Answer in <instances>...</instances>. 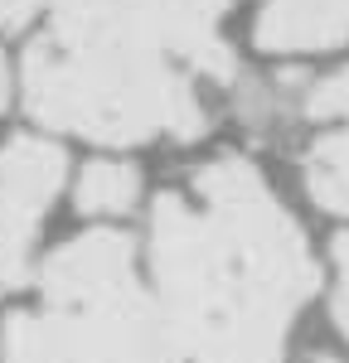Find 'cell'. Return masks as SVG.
<instances>
[{"label":"cell","mask_w":349,"mask_h":363,"mask_svg":"<svg viewBox=\"0 0 349 363\" xmlns=\"http://www.w3.org/2000/svg\"><path fill=\"white\" fill-rule=\"evenodd\" d=\"M306 189L320 208L349 218V116L340 121V131H325L306 150Z\"/></svg>","instance_id":"ba28073f"},{"label":"cell","mask_w":349,"mask_h":363,"mask_svg":"<svg viewBox=\"0 0 349 363\" xmlns=\"http://www.w3.org/2000/svg\"><path fill=\"white\" fill-rule=\"evenodd\" d=\"M136 194H141V174L126 160H92L78 174V189H73V203L87 218H116V213H131L136 208Z\"/></svg>","instance_id":"52a82bcc"},{"label":"cell","mask_w":349,"mask_h":363,"mask_svg":"<svg viewBox=\"0 0 349 363\" xmlns=\"http://www.w3.org/2000/svg\"><path fill=\"white\" fill-rule=\"evenodd\" d=\"M44 310H15L0 363H184L160 306L136 281V247L116 228L68 238L39 267Z\"/></svg>","instance_id":"3957f363"},{"label":"cell","mask_w":349,"mask_h":363,"mask_svg":"<svg viewBox=\"0 0 349 363\" xmlns=\"http://www.w3.org/2000/svg\"><path fill=\"white\" fill-rule=\"evenodd\" d=\"M44 5H54V0H0V25L5 29H20L34 15V10H44Z\"/></svg>","instance_id":"30bf717a"},{"label":"cell","mask_w":349,"mask_h":363,"mask_svg":"<svg viewBox=\"0 0 349 363\" xmlns=\"http://www.w3.org/2000/svg\"><path fill=\"white\" fill-rule=\"evenodd\" d=\"M5 97H10V73H5V54H0V112H5Z\"/></svg>","instance_id":"8fae6325"},{"label":"cell","mask_w":349,"mask_h":363,"mask_svg":"<svg viewBox=\"0 0 349 363\" xmlns=\"http://www.w3.org/2000/svg\"><path fill=\"white\" fill-rule=\"evenodd\" d=\"M150 277L179 359L282 363L320 267L257 165L223 155L150 203Z\"/></svg>","instance_id":"6da1fadb"},{"label":"cell","mask_w":349,"mask_h":363,"mask_svg":"<svg viewBox=\"0 0 349 363\" xmlns=\"http://www.w3.org/2000/svg\"><path fill=\"white\" fill-rule=\"evenodd\" d=\"M262 54H320L349 39V0H262L257 10Z\"/></svg>","instance_id":"8992f818"},{"label":"cell","mask_w":349,"mask_h":363,"mask_svg":"<svg viewBox=\"0 0 349 363\" xmlns=\"http://www.w3.org/2000/svg\"><path fill=\"white\" fill-rule=\"evenodd\" d=\"M68 160L49 140L20 136L0 150V286H20L29 277V247L39 218L63 189Z\"/></svg>","instance_id":"5b68a950"},{"label":"cell","mask_w":349,"mask_h":363,"mask_svg":"<svg viewBox=\"0 0 349 363\" xmlns=\"http://www.w3.org/2000/svg\"><path fill=\"white\" fill-rule=\"evenodd\" d=\"M335 267H340V286H335L330 315H335V325L349 335V233H340V238H335Z\"/></svg>","instance_id":"9c48e42d"},{"label":"cell","mask_w":349,"mask_h":363,"mask_svg":"<svg viewBox=\"0 0 349 363\" xmlns=\"http://www.w3.org/2000/svg\"><path fill=\"white\" fill-rule=\"evenodd\" d=\"M0 291H5V286H0Z\"/></svg>","instance_id":"7c38bea8"},{"label":"cell","mask_w":349,"mask_h":363,"mask_svg":"<svg viewBox=\"0 0 349 363\" xmlns=\"http://www.w3.org/2000/svg\"><path fill=\"white\" fill-rule=\"evenodd\" d=\"M54 5L58 25L131 34L204 78H218V83L238 78V58L218 39L228 0H54Z\"/></svg>","instance_id":"277c9868"},{"label":"cell","mask_w":349,"mask_h":363,"mask_svg":"<svg viewBox=\"0 0 349 363\" xmlns=\"http://www.w3.org/2000/svg\"><path fill=\"white\" fill-rule=\"evenodd\" d=\"M25 107L34 121L102 145L136 140H194L209 116L189 68L112 29L58 25L25 54Z\"/></svg>","instance_id":"7a4b0ae2"}]
</instances>
